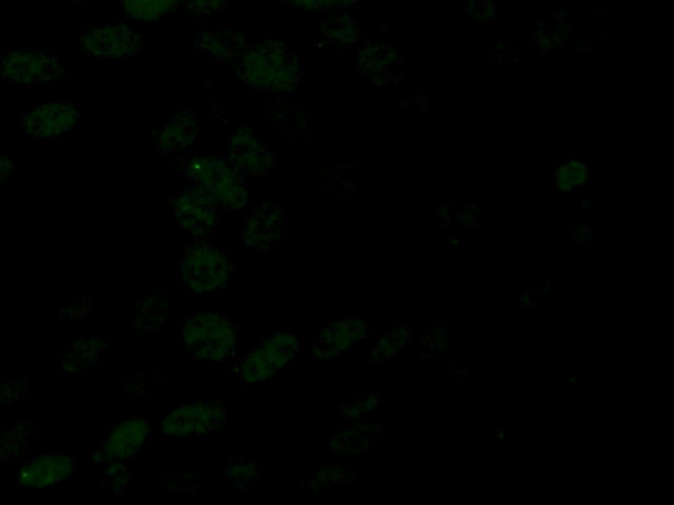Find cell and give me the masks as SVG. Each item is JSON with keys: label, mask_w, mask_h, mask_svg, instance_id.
<instances>
[{"label": "cell", "mask_w": 674, "mask_h": 505, "mask_svg": "<svg viewBox=\"0 0 674 505\" xmlns=\"http://www.w3.org/2000/svg\"><path fill=\"white\" fill-rule=\"evenodd\" d=\"M290 9L307 12H328L353 9L360 0H279Z\"/></svg>", "instance_id": "25"}, {"label": "cell", "mask_w": 674, "mask_h": 505, "mask_svg": "<svg viewBox=\"0 0 674 505\" xmlns=\"http://www.w3.org/2000/svg\"><path fill=\"white\" fill-rule=\"evenodd\" d=\"M104 349L105 342L96 337L76 340L70 352L62 357V373L74 375L95 367Z\"/></svg>", "instance_id": "18"}, {"label": "cell", "mask_w": 674, "mask_h": 505, "mask_svg": "<svg viewBox=\"0 0 674 505\" xmlns=\"http://www.w3.org/2000/svg\"><path fill=\"white\" fill-rule=\"evenodd\" d=\"M185 174L205 192L219 209H242L248 205L249 187L234 166L213 157L188 159Z\"/></svg>", "instance_id": "4"}, {"label": "cell", "mask_w": 674, "mask_h": 505, "mask_svg": "<svg viewBox=\"0 0 674 505\" xmlns=\"http://www.w3.org/2000/svg\"><path fill=\"white\" fill-rule=\"evenodd\" d=\"M182 341L195 361L227 362L236 352L237 328L219 313H195L182 327Z\"/></svg>", "instance_id": "2"}, {"label": "cell", "mask_w": 674, "mask_h": 505, "mask_svg": "<svg viewBox=\"0 0 674 505\" xmlns=\"http://www.w3.org/2000/svg\"><path fill=\"white\" fill-rule=\"evenodd\" d=\"M286 235V215L283 208L268 205H256L245 216L242 238L253 250H268Z\"/></svg>", "instance_id": "13"}, {"label": "cell", "mask_w": 674, "mask_h": 505, "mask_svg": "<svg viewBox=\"0 0 674 505\" xmlns=\"http://www.w3.org/2000/svg\"><path fill=\"white\" fill-rule=\"evenodd\" d=\"M0 75L11 83L34 86L60 80L65 75V68L58 54L34 48H19L3 53Z\"/></svg>", "instance_id": "7"}, {"label": "cell", "mask_w": 674, "mask_h": 505, "mask_svg": "<svg viewBox=\"0 0 674 505\" xmlns=\"http://www.w3.org/2000/svg\"><path fill=\"white\" fill-rule=\"evenodd\" d=\"M152 434L150 419L132 418L123 421L103 441L101 451L95 454L98 462H129L145 446Z\"/></svg>", "instance_id": "11"}, {"label": "cell", "mask_w": 674, "mask_h": 505, "mask_svg": "<svg viewBox=\"0 0 674 505\" xmlns=\"http://www.w3.org/2000/svg\"><path fill=\"white\" fill-rule=\"evenodd\" d=\"M247 49L243 34L227 27H206L195 34V51L215 60L242 59Z\"/></svg>", "instance_id": "16"}, {"label": "cell", "mask_w": 674, "mask_h": 505, "mask_svg": "<svg viewBox=\"0 0 674 505\" xmlns=\"http://www.w3.org/2000/svg\"><path fill=\"white\" fill-rule=\"evenodd\" d=\"M228 158L238 173L249 177L265 175L273 166L269 145L249 130H238L232 135Z\"/></svg>", "instance_id": "15"}, {"label": "cell", "mask_w": 674, "mask_h": 505, "mask_svg": "<svg viewBox=\"0 0 674 505\" xmlns=\"http://www.w3.org/2000/svg\"><path fill=\"white\" fill-rule=\"evenodd\" d=\"M171 209L175 221L190 236H208L219 221V208L205 192L195 186L175 195Z\"/></svg>", "instance_id": "10"}, {"label": "cell", "mask_w": 674, "mask_h": 505, "mask_svg": "<svg viewBox=\"0 0 674 505\" xmlns=\"http://www.w3.org/2000/svg\"><path fill=\"white\" fill-rule=\"evenodd\" d=\"M323 33L328 42L337 47H348L360 33V25L353 17L343 16L328 20L323 27Z\"/></svg>", "instance_id": "23"}, {"label": "cell", "mask_w": 674, "mask_h": 505, "mask_svg": "<svg viewBox=\"0 0 674 505\" xmlns=\"http://www.w3.org/2000/svg\"><path fill=\"white\" fill-rule=\"evenodd\" d=\"M30 392V382L25 378L13 379L0 383V405L12 404L24 399Z\"/></svg>", "instance_id": "26"}, {"label": "cell", "mask_w": 674, "mask_h": 505, "mask_svg": "<svg viewBox=\"0 0 674 505\" xmlns=\"http://www.w3.org/2000/svg\"><path fill=\"white\" fill-rule=\"evenodd\" d=\"M70 2H73V3H83V2H88V0H70Z\"/></svg>", "instance_id": "31"}, {"label": "cell", "mask_w": 674, "mask_h": 505, "mask_svg": "<svg viewBox=\"0 0 674 505\" xmlns=\"http://www.w3.org/2000/svg\"><path fill=\"white\" fill-rule=\"evenodd\" d=\"M368 322L358 318L329 321L316 340L313 355L316 361H334L355 349L367 334Z\"/></svg>", "instance_id": "14"}, {"label": "cell", "mask_w": 674, "mask_h": 505, "mask_svg": "<svg viewBox=\"0 0 674 505\" xmlns=\"http://www.w3.org/2000/svg\"><path fill=\"white\" fill-rule=\"evenodd\" d=\"M226 3L227 0H186L188 12L196 19L216 17Z\"/></svg>", "instance_id": "28"}, {"label": "cell", "mask_w": 674, "mask_h": 505, "mask_svg": "<svg viewBox=\"0 0 674 505\" xmlns=\"http://www.w3.org/2000/svg\"><path fill=\"white\" fill-rule=\"evenodd\" d=\"M349 475V470L346 466H336L329 468H321L318 473H315L310 482L312 487H327L331 484L346 482Z\"/></svg>", "instance_id": "29"}, {"label": "cell", "mask_w": 674, "mask_h": 505, "mask_svg": "<svg viewBox=\"0 0 674 505\" xmlns=\"http://www.w3.org/2000/svg\"><path fill=\"white\" fill-rule=\"evenodd\" d=\"M300 346L302 337L290 332H278L266 337L237 362V378L252 388L269 383L272 379L292 367Z\"/></svg>", "instance_id": "5"}, {"label": "cell", "mask_w": 674, "mask_h": 505, "mask_svg": "<svg viewBox=\"0 0 674 505\" xmlns=\"http://www.w3.org/2000/svg\"><path fill=\"white\" fill-rule=\"evenodd\" d=\"M232 278L234 265L226 251L205 241L190 245L180 261V282L195 295H215L227 290Z\"/></svg>", "instance_id": "3"}, {"label": "cell", "mask_w": 674, "mask_h": 505, "mask_svg": "<svg viewBox=\"0 0 674 505\" xmlns=\"http://www.w3.org/2000/svg\"><path fill=\"white\" fill-rule=\"evenodd\" d=\"M237 74L253 89L289 94L299 86L302 65L289 47L277 40H265L247 49Z\"/></svg>", "instance_id": "1"}, {"label": "cell", "mask_w": 674, "mask_h": 505, "mask_svg": "<svg viewBox=\"0 0 674 505\" xmlns=\"http://www.w3.org/2000/svg\"><path fill=\"white\" fill-rule=\"evenodd\" d=\"M198 137V124L188 112H178L153 132L157 150L165 154L187 151Z\"/></svg>", "instance_id": "17"}, {"label": "cell", "mask_w": 674, "mask_h": 505, "mask_svg": "<svg viewBox=\"0 0 674 505\" xmlns=\"http://www.w3.org/2000/svg\"><path fill=\"white\" fill-rule=\"evenodd\" d=\"M228 425V409L222 402L182 404L161 420L160 432L168 439H201Z\"/></svg>", "instance_id": "6"}, {"label": "cell", "mask_w": 674, "mask_h": 505, "mask_svg": "<svg viewBox=\"0 0 674 505\" xmlns=\"http://www.w3.org/2000/svg\"><path fill=\"white\" fill-rule=\"evenodd\" d=\"M368 432L365 424L346 426L329 439V449L333 454L344 455V457L361 453L368 445Z\"/></svg>", "instance_id": "22"}, {"label": "cell", "mask_w": 674, "mask_h": 505, "mask_svg": "<svg viewBox=\"0 0 674 505\" xmlns=\"http://www.w3.org/2000/svg\"><path fill=\"white\" fill-rule=\"evenodd\" d=\"M167 319V303L163 298L156 295H150L142 300V306H139L135 324L137 333L150 334L159 331Z\"/></svg>", "instance_id": "20"}, {"label": "cell", "mask_w": 674, "mask_h": 505, "mask_svg": "<svg viewBox=\"0 0 674 505\" xmlns=\"http://www.w3.org/2000/svg\"><path fill=\"white\" fill-rule=\"evenodd\" d=\"M181 0H121L125 18L142 21H156L177 9Z\"/></svg>", "instance_id": "19"}, {"label": "cell", "mask_w": 674, "mask_h": 505, "mask_svg": "<svg viewBox=\"0 0 674 505\" xmlns=\"http://www.w3.org/2000/svg\"><path fill=\"white\" fill-rule=\"evenodd\" d=\"M81 111L72 102H48L27 111L20 118L28 136L42 142H52L75 130Z\"/></svg>", "instance_id": "9"}, {"label": "cell", "mask_w": 674, "mask_h": 505, "mask_svg": "<svg viewBox=\"0 0 674 505\" xmlns=\"http://www.w3.org/2000/svg\"><path fill=\"white\" fill-rule=\"evenodd\" d=\"M37 433V427L30 423L13 425L10 431L4 432L0 436V461L7 462L20 458L30 447V441Z\"/></svg>", "instance_id": "21"}, {"label": "cell", "mask_w": 674, "mask_h": 505, "mask_svg": "<svg viewBox=\"0 0 674 505\" xmlns=\"http://www.w3.org/2000/svg\"><path fill=\"white\" fill-rule=\"evenodd\" d=\"M105 483L109 487L121 493L130 483V473L124 462H111L104 465Z\"/></svg>", "instance_id": "27"}, {"label": "cell", "mask_w": 674, "mask_h": 505, "mask_svg": "<svg viewBox=\"0 0 674 505\" xmlns=\"http://www.w3.org/2000/svg\"><path fill=\"white\" fill-rule=\"evenodd\" d=\"M80 44L90 58L125 60L143 51L144 39L132 27L114 23L86 28L80 34Z\"/></svg>", "instance_id": "8"}, {"label": "cell", "mask_w": 674, "mask_h": 505, "mask_svg": "<svg viewBox=\"0 0 674 505\" xmlns=\"http://www.w3.org/2000/svg\"><path fill=\"white\" fill-rule=\"evenodd\" d=\"M224 473H226L229 482L242 489L253 486L259 480V476H262V472H259L255 462L242 457L231 460L226 468H224Z\"/></svg>", "instance_id": "24"}, {"label": "cell", "mask_w": 674, "mask_h": 505, "mask_svg": "<svg viewBox=\"0 0 674 505\" xmlns=\"http://www.w3.org/2000/svg\"><path fill=\"white\" fill-rule=\"evenodd\" d=\"M17 171V164L12 159L0 156V186L7 184Z\"/></svg>", "instance_id": "30"}, {"label": "cell", "mask_w": 674, "mask_h": 505, "mask_svg": "<svg viewBox=\"0 0 674 505\" xmlns=\"http://www.w3.org/2000/svg\"><path fill=\"white\" fill-rule=\"evenodd\" d=\"M76 463L67 454L49 453L21 463L17 478L23 488H51L72 478Z\"/></svg>", "instance_id": "12"}]
</instances>
